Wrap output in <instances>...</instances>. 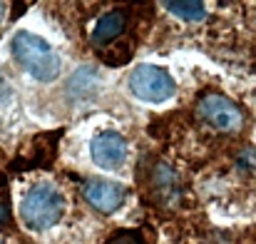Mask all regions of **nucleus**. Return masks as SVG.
<instances>
[{"label": "nucleus", "instance_id": "1a4fd4ad", "mask_svg": "<svg viewBox=\"0 0 256 244\" xmlns=\"http://www.w3.org/2000/svg\"><path fill=\"white\" fill-rule=\"evenodd\" d=\"M152 184H154V194L164 202V204H174L179 197V179L174 174L170 164H157L152 172Z\"/></svg>", "mask_w": 256, "mask_h": 244}, {"label": "nucleus", "instance_id": "f257e3e1", "mask_svg": "<svg viewBox=\"0 0 256 244\" xmlns=\"http://www.w3.org/2000/svg\"><path fill=\"white\" fill-rule=\"evenodd\" d=\"M10 53L18 60V65L40 82H52L60 75V55L52 50L50 43H45L40 35H32L28 30L15 33L10 43Z\"/></svg>", "mask_w": 256, "mask_h": 244}, {"label": "nucleus", "instance_id": "39448f33", "mask_svg": "<svg viewBox=\"0 0 256 244\" xmlns=\"http://www.w3.org/2000/svg\"><path fill=\"white\" fill-rule=\"evenodd\" d=\"M90 152H92V160H94L97 167L117 169L127 160V140L120 132H114V130H104V132H100L92 140Z\"/></svg>", "mask_w": 256, "mask_h": 244}, {"label": "nucleus", "instance_id": "ddd939ff", "mask_svg": "<svg viewBox=\"0 0 256 244\" xmlns=\"http://www.w3.org/2000/svg\"><path fill=\"white\" fill-rule=\"evenodd\" d=\"M10 219V209L5 204H0V222H8Z\"/></svg>", "mask_w": 256, "mask_h": 244}, {"label": "nucleus", "instance_id": "7ed1b4c3", "mask_svg": "<svg viewBox=\"0 0 256 244\" xmlns=\"http://www.w3.org/2000/svg\"><path fill=\"white\" fill-rule=\"evenodd\" d=\"M196 110L206 125H212L216 132L224 135H239L246 125L242 107L222 92H204L196 102Z\"/></svg>", "mask_w": 256, "mask_h": 244}, {"label": "nucleus", "instance_id": "6e6552de", "mask_svg": "<svg viewBox=\"0 0 256 244\" xmlns=\"http://www.w3.org/2000/svg\"><path fill=\"white\" fill-rule=\"evenodd\" d=\"M68 97L72 102H85L90 97H94L97 87H100V75L92 68H80L78 73H72V78L68 80Z\"/></svg>", "mask_w": 256, "mask_h": 244}, {"label": "nucleus", "instance_id": "f8f14e48", "mask_svg": "<svg viewBox=\"0 0 256 244\" xmlns=\"http://www.w3.org/2000/svg\"><path fill=\"white\" fill-rule=\"evenodd\" d=\"M239 167H244V169H256V147H246V150L239 155Z\"/></svg>", "mask_w": 256, "mask_h": 244}, {"label": "nucleus", "instance_id": "9b49d317", "mask_svg": "<svg viewBox=\"0 0 256 244\" xmlns=\"http://www.w3.org/2000/svg\"><path fill=\"white\" fill-rule=\"evenodd\" d=\"M107 244H144L137 232H117Z\"/></svg>", "mask_w": 256, "mask_h": 244}, {"label": "nucleus", "instance_id": "f03ea898", "mask_svg": "<svg viewBox=\"0 0 256 244\" xmlns=\"http://www.w3.org/2000/svg\"><path fill=\"white\" fill-rule=\"evenodd\" d=\"M65 202L52 184H35L20 202V217L30 229H48L62 219Z\"/></svg>", "mask_w": 256, "mask_h": 244}, {"label": "nucleus", "instance_id": "0eeeda50", "mask_svg": "<svg viewBox=\"0 0 256 244\" xmlns=\"http://www.w3.org/2000/svg\"><path fill=\"white\" fill-rule=\"evenodd\" d=\"M124 28H127V15L122 10H110V13H104L94 23V28H92V43L94 45H107V43L117 40L124 33Z\"/></svg>", "mask_w": 256, "mask_h": 244}, {"label": "nucleus", "instance_id": "423d86ee", "mask_svg": "<svg viewBox=\"0 0 256 244\" xmlns=\"http://www.w3.org/2000/svg\"><path fill=\"white\" fill-rule=\"evenodd\" d=\"M87 204L102 214H112L122 207L124 202V187L120 182H110V179H90L82 187Z\"/></svg>", "mask_w": 256, "mask_h": 244}, {"label": "nucleus", "instance_id": "20e7f679", "mask_svg": "<svg viewBox=\"0 0 256 244\" xmlns=\"http://www.w3.org/2000/svg\"><path fill=\"white\" fill-rule=\"evenodd\" d=\"M130 90L144 102H164L176 92V82L164 68L140 65L130 75Z\"/></svg>", "mask_w": 256, "mask_h": 244}, {"label": "nucleus", "instance_id": "4468645a", "mask_svg": "<svg viewBox=\"0 0 256 244\" xmlns=\"http://www.w3.org/2000/svg\"><path fill=\"white\" fill-rule=\"evenodd\" d=\"M2 15H5V5L0 3V20H2Z\"/></svg>", "mask_w": 256, "mask_h": 244}, {"label": "nucleus", "instance_id": "9d476101", "mask_svg": "<svg viewBox=\"0 0 256 244\" xmlns=\"http://www.w3.org/2000/svg\"><path fill=\"white\" fill-rule=\"evenodd\" d=\"M164 8L170 10L172 15H179V18L192 20V23L206 18V8L199 0H172V3H164Z\"/></svg>", "mask_w": 256, "mask_h": 244}]
</instances>
